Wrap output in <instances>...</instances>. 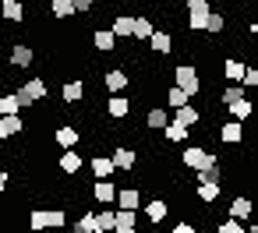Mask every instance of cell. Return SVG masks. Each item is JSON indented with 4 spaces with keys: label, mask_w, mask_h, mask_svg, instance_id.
I'll list each match as a JSON object with an SVG mask.
<instances>
[{
    "label": "cell",
    "mask_w": 258,
    "mask_h": 233,
    "mask_svg": "<svg viewBox=\"0 0 258 233\" xmlns=\"http://www.w3.org/2000/svg\"><path fill=\"white\" fill-rule=\"evenodd\" d=\"M173 89H180L187 99H195L198 92H202V78H198V71L191 67V64H180V67H173Z\"/></svg>",
    "instance_id": "cell-1"
},
{
    "label": "cell",
    "mask_w": 258,
    "mask_h": 233,
    "mask_svg": "<svg viewBox=\"0 0 258 233\" xmlns=\"http://www.w3.org/2000/svg\"><path fill=\"white\" fill-rule=\"evenodd\" d=\"M15 96H18V103H22V106H36L39 99H46V82H43V78H29Z\"/></svg>",
    "instance_id": "cell-2"
},
{
    "label": "cell",
    "mask_w": 258,
    "mask_h": 233,
    "mask_svg": "<svg viewBox=\"0 0 258 233\" xmlns=\"http://www.w3.org/2000/svg\"><path fill=\"white\" fill-rule=\"evenodd\" d=\"M180 159H184V166H191V170H205V166H216L219 159L212 156V152H205L202 145H187L184 152H180Z\"/></svg>",
    "instance_id": "cell-3"
},
{
    "label": "cell",
    "mask_w": 258,
    "mask_h": 233,
    "mask_svg": "<svg viewBox=\"0 0 258 233\" xmlns=\"http://www.w3.org/2000/svg\"><path fill=\"white\" fill-rule=\"evenodd\" d=\"M209 11V0H187V32H205Z\"/></svg>",
    "instance_id": "cell-4"
},
{
    "label": "cell",
    "mask_w": 258,
    "mask_h": 233,
    "mask_svg": "<svg viewBox=\"0 0 258 233\" xmlns=\"http://www.w3.org/2000/svg\"><path fill=\"white\" fill-rule=\"evenodd\" d=\"M53 138H57V145H60L64 152H71V148H78V141H82V131H78L75 124H60Z\"/></svg>",
    "instance_id": "cell-5"
},
{
    "label": "cell",
    "mask_w": 258,
    "mask_h": 233,
    "mask_svg": "<svg viewBox=\"0 0 258 233\" xmlns=\"http://www.w3.org/2000/svg\"><path fill=\"white\" fill-rule=\"evenodd\" d=\"M106 113H110V120H124L131 113V99L127 96H110L106 99Z\"/></svg>",
    "instance_id": "cell-6"
},
{
    "label": "cell",
    "mask_w": 258,
    "mask_h": 233,
    "mask_svg": "<svg viewBox=\"0 0 258 233\" xmlns=\"http://www.w3.org/2000/svg\"><path fill=\"white\" fill-rule=\"evenodd\" d=\"M127 82H131V78H127V74H124L120 67H113V71H106V74H103V85H106V89H110L113 96H120V92L127 89Z\"/></svg>",
    "instance_id": "cell-7"
},
{
    "label": "cell",
    "mask_w": 258,
    "mask_h": 233,
    "mask_svg": "<svg viewBox=\"0 0 258 233\" xmlns=\"http://www.w3.org/2000/svg\"><path fill=\"white\" fill-rule=\"evenodd\" d=\"M32 60H36L32 46H29V43H15V50H11V64H15V67H32Z\"/></svg>",
    "instance_id": "cell-8"
},
{
    "label": "cell",
    "mask_w": 258,
    "mask_h": 233,
    "mask_svg": "<svg viewBox=\"0 0 258 233\" xmlns=\"http://www.w3.org/2000/svg\"><path fill=\"white\" fill-rule=\"evenodd\" d=\"M117 208H127V212H138V205H142V194L135 191V187H124V191H117Z\"/></svg>",
    "instance_id": "cell-9"
},
{
    "label": "cell",
    "mask_w": 258,
    "mask_h": 233,
    "mask_svg": "<svg viewBox=\"0 0 258 233\" xmlns=\"http://www.w3.org/2000/svg\"><path fill=\"white\" fill-rule=\"evenodd\" d=\"M219 138H223L226 145H237V141H244V124H237V120H226V124L219 127Z\"/></svg>",
    "instance_id": "cell-10"
},
{
    "label": "cell",
    "mask_w": 258,
    "mask_h": 233,
    "mask_svg": "<svg viewBox=\"0 0 258 233\" xmlns=\"http://www.w3.org/2000/svg\"><path fill=\"white\" fill-rule=\"evenodd\" d=\"M226 219H233V222H244V219H251V201H247V198H233V201H230V212H226Z\"/></svg>",
    "instance_id": "cell-11"
},
{
    "label": "cell",
    "mask_w": 258,
    "mask_h": 233,
    "mask_svg": "<svg viewBox=\"0 0 258 233\" xmlns=\"http://www.w3.org/2000/svg\"><path fill=\"white\" fill-rule=\"evenodd\" d=\"M198 120H202V113H198V110H195L191 103H187V106H180V110H177V117H173V124H180V127H187V131H191V127H195Z\"/></svg>",
    "instance_id": "cell-12"
},
{
    "label": "cell",
    "mask_w": 258,
    "mask_h": 233,
    "mask_svg": "<svg viewBox=\"0 0 258 233\" xmlns=\"http://www.w3.org/2000/svg\"><path fill=\"white\" fill-rule=\"evenodd\" d=\"M110 163H113V170H131V166L138 163V156H135L131 148H117V152L110 156Z\"/></svg>",
    "instance_id": "cell-13"
},
{
    "label": "cell",
    "mask_w": 258,
    "mask_h": 233,
    "mask_svg": "<svg viewBox=\"0 0 258 233\" xmlns=\"http://www.w3.org/2000/svg\"><path fill=\"white\" fill-rule=\"evenodd\" d=\"M156 29H152V22L145 18V15H138L135 18V29H131V39H142V43H149V36H152Z\"/></svg>",
    "instance_id": "cell-14"
},
{
    "label": "cell",
    "mask_w": 258,
    "mask_h": 233,
    "mask_svg": "<svg viewBox=\"0 0 258 233\" xmlns=\"http://www.w3.org/2000/svg\"><path fill=\"white\" fill-rule=\"evenodd\" d=\"M226 110H230V117H233L237 124H244V120L251 117V110H254V106H251V99H237V103H230Z\"/></svg>",
    "instance_id": "cell-15"
},
{
    "label": "cell",
    "mask_w": 258,
    "mask_h": 233,
    "mask_svg": "<svg viewBox=\"0 0 258 233\" xmlns=\"http://www.w3.org/2000/svg\"><path fill=\"white\" fill-rule=\"evenodd\" d=\"M92 194H96V201H103V205H110V201L117 198V187H113L110 180H96V187H92Z\"/></svg>",
    "instance_id": "cell-16"
},
{
    "label": "cell",
    "mask_w": 258,
    "mask_h": 233,
    "mask_svg": "<svg viewBox=\"0 0 258 233\" xmlns=\"http://www.w3.org/2000/svg\"><path fill=\"white\" fill-rule=\"evenodd\" d=\"M0 11H4L8 22H22L25 8H22V0H0Z\"/></svg>",
    "instance_id": "cell-17"
},
{
    "label": "cell",
    "mask_w": 258,
    "mask_h": 233,
    "mask_svg": "<svg viewBox=\"0 0 258 233\" xmlns=\"http://www.w3.org/2000/svg\"><path fill=\"white\" fill-rule=\"evenodd\" d=\"M149 46H152L156 53H170V50H173V39H170V32H152V36H149Z\"/></svg>",
    "instance_id": "cell-18"
},
{
    "label": "cell",
    "mask_w": 258,
    "mask_h": 233,
    "mask_svg": "<svg viewBox=\"0 0 258 233\" xmlns=\"http://www.w3.org/2000/svg\"><path fill=\"white\" fill-rule=\"evenodd\" d=\"M82 166H85V159H82V156H78V152H75V148H71V152H64V156H60V170H64V173H78V170H82Z\"/></svg>",
    "instance_id": "cell-19"
},
{
    "label": "cell",
    "mask_w": 258,
    "mask_h": 233,
    "mask_svg": "<svg viewBox=\"0 0 258 233\" xmlns=\"http://www.w3.org/2000/svg\"><path fill=\"white\" fill-rule=\"evenodd\" d=\"M166 212H170V205H166L163 198H156V201H149V205H145V215H149L152 222H163V219H166Z\"/></svg>",
    "instance_id": "cell-20"
},
{
    "label": "cell",
    "mask_w": 258,
    "mask_h": 233,
    "mask_svg": "<svg viewBox=\"0 0 258 233\" xmlns=\"http://www.w3.org/2000/svg\"><path fill=\"white\" fill-rule=\"evenodd\" d=\"M25 124H22V117H0V141L4 138H11V134H18Z\"/></svg>",
    "instance_id": "cell-21"
},
{
    "label": "cell",
    "mask_w": 258,
    "mask_h": 233,
    "mask_svg": "<svg viewBox=\"0 0 258 233\" xmlns=\"http://www.w3.org/2000/svg\"><path fill=\"white\" fill-rule=\"evenodd\" d=\"M18 110H22V103H18V96H15V92L0 96V117H18Z\"/></svg>",
    "instance_id": "cell-22"
},
{
    "label": "cell",
    "mask_w": 258,
    "mask_h": 233,
    "mask_svg": "<svg viewBox=\"0 0 258 233\" xmlns=\"http://www.w3.org/2000/svg\"><path fill=\"white\" fill-rule=\"evenodd\" d=\"M60 96H64V103H71V106H75V103L85 96V85H82V82H68V85L60 89Z\"/></svg>",
    "instance_id": "cell-23"
},
{
    "label": "cell",
    "mask_w": 258,
    "mask_h": 233,
    "mask_svg": "<svg viewBox=\"0 0 258 233\" xmlns=\"http://www.w3.org/2000/svg\"><path fill=\"white\" fill-rule=\"evenodd\" d=\"M92 173H96L99 180H106V177L113 173V163H110V156H92Z\"/></svg>",
    "instance_id": "cell-24"
},
{
    "label": "cell",
    "mask_w": 258,
    "mask_h": 233,
    "mask_svg": "<svg viewBox=\"0 0 258 233\" xmlns=\"http://www.w3.org/2000/svg\"><path fill=\"white\" fill-rule=\"evenodd\" d=\"M131 29H135V18H131V15H117L110 32H113V36H131Z\"/></svg>",
    "instance_id": "cell-25"
},
{
    "label": "cell",
    "mask_w": 258,
    "mask_h": 233,
    "mask_svg": "<svg viewBox=\"0 0 258 233\" xmlns=\"http://www.w3.org/2000/svg\"><path fill=\"white\" fill-rule=\"evenodd\" d=\"M113 46H117V36H113L110 29H99V32H96V50H103V53H110Z\"/></svg>",
    "instance_id": "cell-26"
},
{
    "label": "cell",
    "mask_w": 258,
    "mask_h": 233,
    "mask_svg": "<svg viewBox=\"0 0 258 233\" xmlns=\"http://www.w3.org/2000/svg\"><path fill=\"white\" fill-rule=\"evenodd\" d=\"M219 177H223L219 173V163L216 166H205V170H195V180L198 184H219Z\"/></svg>",
    "instance_id": "cell-27"
},
{
    "label": "cell",
    "mask_w": 258,
    "mask_h": 233,
    "mask_svg": "<svg viewBox=\"0 0 258 233\" xmlns=\"http://www.w3.org/2000/svg\"><path fill=\"white\" fill-rule=\"evenodd\" d=\"M223 74L237 85V82L244 78V64H240V60H223Z\"/></svg>",
    "instance_id": "cell-28"
},
{
    "label": "cell",
    "mask_w": 258,
    "mask_h": 233,
    "mask_svg": "<svg viewBox=\"0 0 258 233\" xmlns=\"http://www.w3.org/2000/svg\"><path fill=\"white\" fill-rule=\"evenodd\" d=\"M219 191H223V184H198V201H216L219 198Z\"/></svg>",
    "instance_id": "cell-29"
},
{
    "label": "cell",
    "mask_w": 258,
    "mask_h": 233,
    "mask_svg": "<svg viewBox=\"0 0 258 233\" xmlns=\"http://www.w3.org/2000/svg\"><path fill=\"white\" fill-rule=\"evenodd\" d=\"M223 25H226V18H223L219 11H209V18H205V32L219 36V32H223Z\"/></svg>",
    "instance_id": "cell-30"
},
{
    "label": "cell",
    "mask_w": 258,
    "mask_h": 233,
    "mask_svg": "<svg viewBox=\"0 0 258 233\" xmlns=\"http://www.w3.org/2000/svg\"><path fill=\"white\" fill-rule=\"evenodd\" d=\"M163 134H166V141H184V138H187V127H180V124L170 120V124L163 127Z\"/></svg>",
    "instance_id": "cell-31"
},
{
    "label": "cell",
    "mask_w": 258,
    "mask_h": 233,
    "mask_svg": "<svg viewBox=\"0 0 258 233\" xmlns=\"http://www.w3.org/2000/svg\"><path fill=\"white\" fill-rule=\"evenodd\" d=\"M113 222H117V226H138V212L117 208V212H113Z\"/></svg>",
    "instance_id": "cell-32"
},
{
    "label": "cell",
    "mask_w": 258,
    "mask_h": 233,
    "mask_svg": "<svg viewBox=\"0 0 258 233\" xmlns=\"http://www.w3.org/2000/svg\"><path fill=\"white\" fill-rule=\"evenodd\" d=\"M96 229V212H82V219L75 222V233H92Z\"/></svg>",
    "instance_id": "cell-33"
},
{
    "label": "cell",
    "mask_w": 258,
    "mask_h": 233,
    "mask_svg": "<svg viewBox=\"0 0 258 233\" xmlns=\"http://www.w3.org/2000/svg\"><path fill=\"white\" fill-rule=\"evenodd\" d=\"M50 11H53V18H71V15H75L71 0H53V4H50Z\"/></svg>",
    "instance_id": "cell-34"
},
{
    "label": "cell",
    "mask_w": 258,
    "mask_h": 233,
    "mask_svg": "<svg viewBox=\"0 0 258 233\" xmlns=\"http://www.w3.org/2000/svg\"><path fill=\"white\" fill-rule=\"evenodd\" d=\"M219 99H223V106H230V103H237V99H244V89H240V85H226Z\"/></svg>",
    "instance_id": "cell-35"
},
{
    "label": "cell",
    "mask_w": 258,
    "mask_h": 233,
    "mask_svg": "<svg viewBox=\"0 0 258 233\" xmlns=\"http://www.w3.org/2000/svg\"><path fill=\"white\" fill-rule=\"evenodd\" d=\"M166 124H170V117H166V110H163V106L149 113V127H156V131H163Z\"/></svg>",
    "instance_id": "cell-36"
},
{
    "label": "cell",
    "mask_w": 258,
    "mask_h": 233,
    "mask_svg": "<svg viewBox=\"0 0 258 233\" xmlns=\"http://www.w3.org/2000/svg\"><path fill=\"white\" fill-rule=\"evenodd\" d=\"M43 215H46V226H64L68 222L64 208H43Z\"/></svg>",
    "instance_id": "cell-37"
},
{
    "label": "cell",
    "mask_w": 258,
    "mask_h": 233,
    "mask_svg": "<svg viewBox=\"0 0 258 233\" xmlns=\"http://www.w3.org/2000/svg\"><path fill=\"white\" fill-rule=\"evenodd\" d=\"M113 212H96V229H103V233H113Z\"/></svg>",
    "instance_id": "cell-38"
},
{
    "label": "cell",
    "mask_w": 258,
    "mask_h": 233,
    "mask_svg": "<svg viewBox=\"0 0 258 233\" xmlns=\"http://www.w3.org/2000/svg\"><path fill=\"white\" fill-rule=\"evenodd\" d=\"M166 103H170L173 110H180V106H187V96H184L180 89H170V92H166Z\"/></svg>",
    "instance_id": "cell-39"
},
{
    "label": "cell",
    "mask_w": 258,
    "mask_h": 233,
    "mask_svg": "<svg viewBox=\"0 0 258 233\" xmlns=\"http://www.w3.org/2000/svg\"><path fill=\"white\" fill-rule=\"evenodd\" d=\"M29 226H32L36 233H39V229H46V215H43V208H36V212L29 215Z\"/></svg>",
    "instance_id": "cell-40"
},
{
    "label": "cell",
    "mask_w": 258,
    "mask_h": 233,
    "mask_svg": "<svg viewBox=\"0 0 258 233\" xmlns=\"http://www.w3.org/2000/svg\"><path fill=\"white\" fill-rule=\"evenodd\" d=\"M216 233H244V226H240V222H233V219H223V222L216 226Z\"/></svg>",
    "instance_id": "cell-41"
},
{
    "label": "cell",
    "mask_w": 258,
    "mask_h": 233,
    "mask_svg": "<svg viewBox=\"0 0 258 233\" xmlns=\"http://www.w3.org/2000/svg\"><path fill=\"white\" fill-rule=\"evenodd\" d=\"M240 82H244L247 89H254V85H258V71H254V67H244V78H240Z\"/></svg>",
    "instance_id": "cell-42"
},
{
    "label": "cell",
    "mask_w": 258,
    "mask_h": 233,
    "mask_svg": "<svg viewBox=\"0 0 258 233\" xmlns=\"http://www.w3.org/2000/svg\"><path fill=\"white\" fill-rule=\"evenodd\" d=\"M92 4H96V0H71V8H75V11H89Z\"/></svg>",
    "instance_id": "cell-43"
},
{
    "label": "cell",
    "mask_w": 258,
    "mask_h": 233,
    "mask_svg": "<svg viewBox=\"0 0 258 233\" xmlns=\"http://www.w3.org/2000/svg\"><path fill=\"white\" fill-rule=\"evenodd\" d=\"M173 233H195V226H191V222H177Z\"/></svg>",
    "instance_id": "cell-44"
},
{
    "label": "cell",
    "mask_w": 258,
    "mask_h": 233,
    "mask_svg": "<svg viewBox=\"0 0 258 233\" xmlns=\"http://www.w3.org/2000/svg\"><path fill=\"white\" fill-rule=\"evenodd\" d=\"M113 233H138L135 226H113Z\"/></svg>",
    "instance_id": "cell-45"
},
{
    "label": "cell",
    "mask_w": 258,
    "mask_h": 233,
    "mask_svg": "<svg viewBox=\"0 0 258 233\" xmlns=\"http://www.w3.org/2000/svg\"><path fill=\"white\" fill-rule=\"evenodd\" d=\"M4 187H8V173H4V170H0V191H4Z\"/></svg>",
    "instance_id": "cell-46"
},
{
    "label": "cell",
    "mask_w": 258,
    "mask_h": 233,
    "mask_svg": "<svg viewBox=\"0 0 258 233\" xmlns=\"http://www.w3.org/2000/svg\"><path fill=\"white\" fill-rule=\"evenodd\" d=\"M92 233H103V229H92Z\"/></svg>",
    "instance_id": "cell-47"
}]
</instances>
